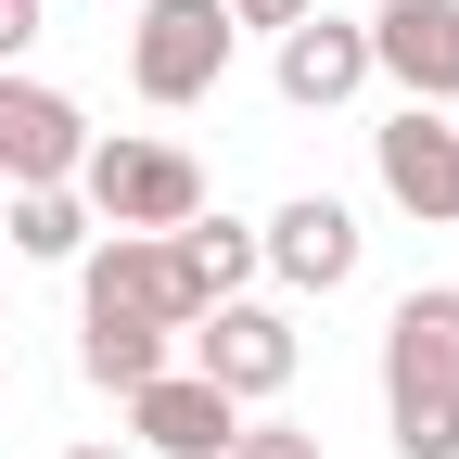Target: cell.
<instances>
[{
    "label": "cell",
    "mask_w": 459,
    "mask_h": 459,
    "mask_svg": "<svg viewBox=\"0 0 459 459\" xmlns=\"http://www.w3.org/2000/svg\"><path fill=\"white\" fill-rule=\"evenodd\" d=\"M77 204L102 230H179V217H204V166L179 141H90L77 153Z\"/></svg>",
    "instance_id": "6da1fadb"
},
{
    "label": "cell",
    "mask_w": 459,
    "mask_h": 459,
    "mask_svg": "<svg viewBox=\"0 0 459 459\" xmlns=\"http://www.w3.org/2000/svg\"><path fill=\"white\" fill-rule=\"evenodd\" d=\"M77 307H90V319H141V332H192V319H204V294H192V268H179L166 230H115V243H90V255H77Z\"/></svg>",
    "instance_id": "7a4b0ae2"
},
{
    "label": "cell",
    "mask_w": 459,
    "mask_h": 459,
    "mask_svg": "<svg viewBox=\"0 0 459 459\" xmlns=\"http://www.w3.org/2000/svg\"><path fill=\"white\" fill-rule=\"evenodd\" d=\"M230 0H141V26H128V77H141V102H204L217 77H230Z\"/></svg>",
    "instance_id": "3957f363"
},
{
    "label": "cell",
    "mask_w": 459,
    "mask_h": 459,
    "mask_svg": "<svg viewBox=\"0 0 459 459\" xmlns=\"http://www.w3.org/2000/svg\"><path fill=\"white\" fill-rule=\"evenodd\" d=\"M90 153V115L51 90V77H13L0 65V192H65Z\"/></svg>",
    "instance_id": "277c9868"
},
{
    "label": "cell",
    "mask_w": 459,
    "mask_h": 459,
    "mask_svg": "<svg viewBox=\"0 0 459 459\" xmlns=\"http://www.w3.org/2000/svg\"><path fill=\"white\" fill-rule=\"evenodd\" d=\"M192 370L230 395V409H255V395L294 383V319L255 307V294H230V307H204V319H192Z\"/></svg>",
    "instance_id": "5b68a950"
},
{
    "label": "cell",
    "mask_w": 459,
    "mask_h": 459,
    "mask_svg": "<svg viewBox=\"0 0 459 459\" xmlns=\"http://www.w3.org/2000/svg\"><path fill=\"white\" fill-rule=\"evenodd\" d=\"M370 166L421 230H459V128H446V102H395L370 128Z\"/></svg>",
    "instance_id": "8992f818"
},
{
    "label": "cell",
    "mask_w": 459,
    "mask_h": 459,
    "mask_svg": "<svg viewBox=\"0 0 459 459\" xmlns=\"http://www.w3.org/2000/svg\"><path fill=\"white\" fill-rule=\"evenodd\" d=\"M358 243H370V230L344 217L332 192H294V204L255 230V268H281L294 294H344V281H358Z\"/></svg>",
    "instance_id": "52a82bcc"
},
{
    "label": "cell",
    "mask_w": 459,
    "mask_h": 459,
    "mask_svg": "<svg viewBox=\"0 0 459 459\" xmlns=\"http://www.w3.org/2000/svg\"><path fill=\"white\" fill-rule=\"evenodd\" d=\"M370 77L409 102H459V0H383L370 13Z\"/></svg>",
    "instance_id": "ba28073f"
},
{
    "label": "cell",
    "mask_w": 459,
    "mask_h": 459,
    "mask_svg": "<svg viewBox=\"0 0 459 459\" xmlns=\"http://www.w3.org/2000/svg\"><path fill=\"white\" fill-rule=\"evenodd\" d=\"M128 434L153 446V459H230V434H243V409L204 383V370H153L141 395H128Z\"/></svg>",
    "instance_id": "9c48e42d"
},
{
    "label": "cell",
    "mask_w": 459,
    "mask_h": 459,
    "mask_svg": "<svg viewBox=\"0 0 459 459\" xmlns=\"http://www.w3.org/2000/svg\"><path fill=\"white\" fill-rule=\"evenodd\" d=\"M459 383V281H421L383 319V395H446Z\"/></svg>",
    "instance_id": "30bf717a"
},
{
    "label": "cell",
    "mask_w": 459,
    "mask_h": 459,
    "mask_svg": "<svg viewBox=\"0 0 459 459\" xmlns=\"http://www.w3.org/2000/svg\"><path fill=\"white\" fill-rule=\"evenodd\" d=\"M358 90H370V26H344V13L281 26V102H294V115H332Z\"/></svg>",
    "instance_id": "8fae6325"
},
{
    "label": "cell",
    "mask_w": 459,
    "mask_h": 459,
    "mask_svg": "<svg viewBox=\"0 0 459 459\" xmlns=\"http://www.w3.org/2000/svg\"><path fill=\"white\" fill-rule=\"evenodd\" d=\"M0 243L39 255V268H77V255H90V204H77V179H65V192H13V204H0Z\"/></svg>",
    "instance_id": "7c38bea8"
},
{
    "label": "cell",
    "mask_w": 459,
    "mask_h": 459,
    "mask_svg": "<svg viewBox=\"0 0 459 459\" xmlns=\"http://www.w3.org/2000/svg\"><path fill=\"white\" fill-rule=\"evenodd\" d=\"M166 243H179V268H192V294H204V307H230V294L255 281V230H243V217H179Z\"/></svg>",
    "instance_id": "4fadbf2b"
},
{
    "label": "cell",
    "mask_w": 459,
    "mask_h": 459,
    "mask_svg": "<svg viewBox=\"0 0 459 459\" xmlns=\"http://www.w3.org/2000/svg\"><path fill=\"white\" fill-rule=\"evenodd\" d=\"M77 370H90L102 395H141V383L166 370V332H141V319H90V332H77Z\"/></svg>",
    "instance_id": "5bb4252c"
},
{
    "label": "cell",
    "mask_w": 459,
    "mask_h": 459,
    "mask_svg": "<svg viewBox=\"0 0 459 459\" xmlns=\"http://www.w3.org/2000/svg\"><path fill=\"white\" fill-rule=\"evenodd\" d=\"M395 409V459H459V383L446 395H383Z\"/></svg>",
    "instance_id": "9a60e30c"
},
{
    "label": "cell",
    "mask_w": 459,
    "mask_h": 459,
    "mask_svg": "<svg viewBox=\"0 0 459 459\" xmlns=\"http://www.w3.org/2000/svg\"><path fill=\"white\" fill-rule=\"evenodd\" d=\"M230 459H319V434H294V421H243V434H230Z\"/></svg>",
    "instance_id": "2e32d148"
},
{
    "label": "cell",
    "mask_w": 459,
    "mask_h": 459,
    "mask_svg": "<svg viewBox=\"0 0 459 459\" xmlns=\"http://www.w3.org/2000/svg\"><path fill=\"white\" fill-rule=\"evenodd\" d=\"M307 13H319V0H230V26H268V39H281V26H307Z\"/></svg>",
    "instance_id": "e0dca14e"
},
{
    "label": "cell",
    "mask_w": 459,
    "mask_h": 459,
    "mask_svg": "<svg viewBox=\"0 0 459 459\" xmlns=\"http://www.w3.org/2000/svg\"><path fill=\"white\" fill-rule=\"evenodd\" d=\"M26 39H39V13H26V0H0V65H13Z\"/></svg>",
    "instance_id": "ac0fdd59"
},
{
    "label": "cell",
    "mask_w": 459,
    "mask_h": 459,
    "mask_svg": "<svg viewBox=\"0 0 459 459\" xmlns=\"http://www.w3.org/2000/svg\"><path fill=\"white\" fill-rule=\"evenodd\" d=\"M65 459H128V446H65Z\"/></svg>",
    "instance_id": "d6986e66"
},
{
    "label": "cell",
    "mask_w": 459,
    "mask_h": 459,
    "mask_svg": "<svg viewBox=\"0 0 459 459\" xmlns=\"http://www.w3.org/2000/svg\"><path fill=\"white\" fill-rule=\"evenodd\" d=\"M26 13H51V0H26Z\"/></svg>",
    "instance_id": "ffe728a7"
},
{
    "label": "cell",
    "mask_w": 459,
    "mask_h": 459,
    "mask_svg": "<svg viewBox=\"0 0 459 459\" xmlns=\"http://www.w3.org/2000/svg\"><path fill=\"white\" fill-rule=\"evenodd\" d=\"M0 332H13V307H0Z\"/></svg>",
    "instance_id": "44dd1931"
},
{
    "label": "cell",
    "mask_w": 459,
    "mask_h": 459,
    "mask_svg": "<svg viewBox=\"0 0 459 459\" xmlns=\"http://www.w3.org/2000/svg\"><path fill=\"white\" fill-rule=\"evenodd\" d=\"M0 204H13V192H0Z\"/></svg>",
    "instance_id": "7402d4cb"
}]
</instances>
